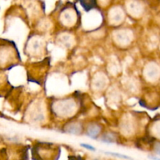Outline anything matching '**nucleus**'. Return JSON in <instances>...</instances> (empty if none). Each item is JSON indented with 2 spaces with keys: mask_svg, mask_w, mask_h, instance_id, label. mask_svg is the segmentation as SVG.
I'll return each mask as SVG.
<instances>
[{
  "mask_svg": "<svg viewBox=\"0 0 160 160\" xmlns=\"http://www.w3.org/2000/svg\"><path fill=\"white\" fill-rule=\"evenodd\" d=\"M150 158L153 160H160V159H159V158H155V157H150Z\"/></svg>",
  "mask_w": 160,
  "mask_h": 160,
  "instance_id": "f03ea898",
  "label": "nucleus"
},
{
  "mask_svg": "<svg viewBox=\"0 0 160 160\" xmlns=\"http://www.w3.org/2000/svg\"><path fill=\"white\" fill-rule=\"evenodd\" d=\"M81 146H83V147H84V148H88V149H90V150H93V151L95 150V148H94V147L88 145H84V144H81Z\"/></svg>",
  "mask_w": 160,
  "mask_h": 160,
  "instance_id": "f257e3e1",
  "label": "nucleus"
}]
</instances>
